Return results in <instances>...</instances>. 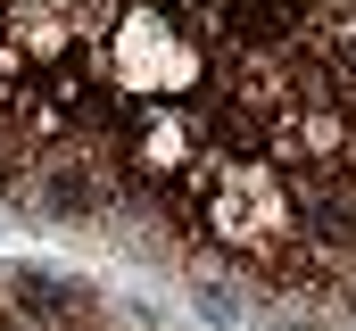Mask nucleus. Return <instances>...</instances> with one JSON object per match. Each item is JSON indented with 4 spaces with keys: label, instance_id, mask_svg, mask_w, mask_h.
<instances>
[{
    "label": "nucleus",
    "instance_id": "obj_1",
    "mask_svg": "<svg viewBox=\"0 0 356 331\" xmlns=\"http://www.w3.org/2000/svg\"><path fill=\"white\" fill-rule=\"evenodd\" d=\"M42 199H50L58 216H99V207H108V174L83 166V158H50L42 166Z\"/></svg>",
    "mask_w": 356,
    "mask_h": 331
}]
</instances>
